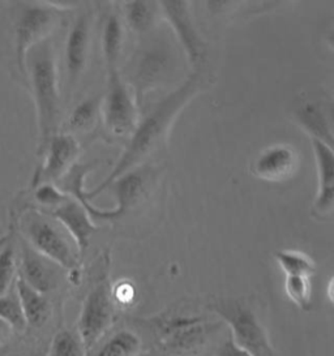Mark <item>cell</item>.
<instances>
[{
	"label": "cell",
	"mask_w": 334,
	"mask_h": 356,
	"mask_svg": "<svg viewBox=\"0 0 334 356\" xmlns=\"http://www.w3.org/2000/svg\"><path fill=\"white\" fill-rule=\"evenodd\" d=\"M159 8L177 35V42L187 55L189 63L193 67H200L205 62L207 49L192 19L189 4L187 1L168 0L159 1Z\"/></svg>",
	"instance_id": "obj_10"
},
{
	"label": "cell",
	"mask_w": 334,
	"mask_h": 356,
	"mask_svg": "<svg viewBox=\"0 0 334 356\" xmlns=\"http://www.w3.org/2000/svg\"><path fill=\"white\" fill-rule=\"evenodd\" d=\"M0 320L8 325L12 332L19 334L25 333L28 329L15 284L8 293L0 295Z\"/></svg>",
	"instance_id": "obj_27"
},
{
	"label": "cell",
	"mask_w": 334,
	"mask_h": 356,
	"mask_svg": "<svg viewBox=\"0 0 334 356\" xmlns=\"http://www.w3.org/2000/svg\"><path fill=\"white\" fill-rule=\"evenodd\" d=\"M118 305L113 296L110 281L102 275L92 284L84 298L76 329L83 338L86 350H90L118 323Z\"/></svg>",
	"instance_id": "obj_8"
},
{
	"label": "cell",
	"mask_w": 334,
	"mask_h": 356,
	"mask_svg": "<svg viewBox=\"0 0 334 356\" xmlns=\"http://www.w3.org/2000/svg\"><path fill=\"white\" fill-rule=\"evenodd\" d=\"M12 225L34 251L70 273V280L74 281V274L79 272L80 256L73 250L74 241L68 238V232L58 220L41 209H26L16 216Z\"/></svg>",
	"instance_id": "obj_4"
},
{
	"label": "cell",
	"mask_w": 334,
	"mask_h": 356,
	"mask_svg": "<svg viewBox=\"0 0 334 356\" xmlns=\"http://www.w3.org/2000/svg\"><path fill=\"white\" fill-rule=\"evenodd\" d=\"M141 351L140 337L134 329L122 323L88 350L86 356H140Z\"/></svg>",
	"instance_id": "obj_18"
},
{
	"label": "cell",
	"mask_w": 334,
	"mask_h": 356,
	"mask_svg": "<svg viewBox=\"0 0 334 356\" xmlns=\"http://www.w3.org/2000/svg\"><path fill=\"white\" fill-rule=\"evenodd\" d=\"M113 296H114L116 305H119V304L125 305V304L131 303L134 300L135 289L129 283H122V284H119V286L113 289Z\"/></svg>",
	"instance_id": "obj_31"
},
{
	"label": "cell",
	"mask_w": 334,
	"mask_h": 356,
	"mask_svg": "<svg viewBox=\"0 0 334 356\" xmlns=\"http://www.w3.org/2000/svg\"><path fill=\"white\" fill-rule=\"evenodd\" d=\"M65 8L50 3H19L13 22L15 60L25 76L26 55L37 44L49 40L62 22Z\"/></svg>",
	"instance_id": "obj_7"
},
{
	"label": "cell",
	"mask_w": 334,
	"mask_h": 356,
	"mask_svg": "<svg viewBox=\"0 0 334 356\" xmlns=\"http://www.w3.org/2000/svg\"><path fill=\"white\" fill-rule=\"evenodd\" d=\"M107 71V88L102 98V115L104 127L116 137L128 136L134 134L137 127V105L125 84L119 68Z\"/></svg>",
	"instance_id": "obj_9"
},
{
	"label": "cell",
	"mask_w": 334,
	"mask_h": 356,
	"mask_svg": "<svg viewBox=\"0 0 334 356\" xmlns=\"http://www.w3.org/2000/svg\"><path fill=\"white\" fill-rule=\"evenodd\" d=\"M15 290L19 296L21 309L28 327L31 326L34 329H40L50 321L52 304L47 295L33 290L19 275L15 281Z\"/></svg>",
	"instance_id": "obj_20"
},
{
	"label": "cell",
	"mask_w": 334,
	"mask_h": 356,
	"mask_svg": "<svg viewBox=\"0 0 334 356\" xmlns=\"http://www.w3.org/2000/svg\"><path fill=\"white\" fill-rule=\"evenodd\" d=\"M104 95L89 97L73 108L68 119V129L72 132H86L93 128L101 111Z\"/></svg>",
	"instance_id": "obj_25"
},
{
	"label": "cell",
	"mask_w": 334,
	"mask_h": 356,
	"mask_svg": "<svg viewBox=\"0 0 334 356\" xmlns=\"http://www.w3.org/2000/svg\"><path fill=\"white\" fill-rule=\"evenodd\" d=\"M310 280L302 275H286L285 280L286 295L292 303L305 312L312 309V286Z\"/></svg>",
	"instance_id": "obj_28"
},
{
	"label": "cell",
	"mask_w": 334,
	"mask_h": 356,
	"mask_svg": "<svg viewBox=\"0 0 334 356\" xmlns=\"http://www.w3.org/2000/svg\"><path fill=\"white\" fill-rule=\"evenodd\" d=\"M212 356H250L248 353L241 350L240 347L235 345L232 341L230 332L223 335V338L219 341L218 345L214 348Z\"/></svg>",
	"instance_id": "obj_30"
},
{
	"label": "cell",
	"mask_w": 334,
	"mask_h": 356,
	"mask_svg": "<svg viewBox=\"0 0 334 356\" xmlns=\"http://www.w3.org/2000/svg\"><path fill=\"white\" fill-rule=\"evenodd\" d=\"M298 124L311 136V140L321 141L333 147V123L332 114L325 111V107L319 102H305L295 110Z\"/></svg>",
	"instance_id": "obj_19"
},
{
	"label": "cell",
	"mask_w": 334,
	"mask_h": 356,
	"mask_svg": "<svg viewBox=\"0 0 334 356\" xmlns=\"http://www.w3.org/2000/svg\"><path fill=\"white\" fill-rule=\"evenodd\" d=\"M80 147L77 140L70 134H56L51 137L43 154V163L35 170L31 180V188L40 184H54L76 165Z\"/></svg>",
	"instance_id": "obj_11"
},
{
	"label": "cell",
	"mask_w": 334,
	"mask_h": 356,
	"mask_svg": "<svg viewBox=\"0 0 334 356\" xmlns=\"http://www.w3.org/2000/svg\"><path fill=\"white\" fill-rule=\"evenodd\" d=\"M152 33V32H150ZM141 41L128 64V80L136 105H141L145 95L173 77L179 67L177 53L165 35H150Z\"/></svg>",
	"instance_id": "obj_5"
},
{
	"label": "cell",
	"mask_w": 334,
	"mask_h": 356,
	"mask_svg": "<svg viewBox=\"0 0 334 356\" xmlns=\"http://www.w3.org/2000/svg\"><path fill=\"white\" fill-rule=\"evenodd\" d=\"M90 43V19L81 13L71 26L64 49V62L68 88L73 89L85 71Z\"/></svg>",
	"instance_id": "obj_15"
},
{
	"label": "cell",
	"mask_w": 334,
	"mask_h": 356,
	"mask_svg": "<svg viewBox=\"0 0 334 356\" xmlns=\"http://www.w3.org/2000/svg\"><path fill=\"white\" fill-rule=\"evenodd\" d=\"M34 189H35L34 200L43 207L42 210L52 209L59 204H62L63 201L68 197V195H65L55 184H49V183L40 184Z\"/></svg>",
	"instance_id": "obj_29"
},
{
	"label": "cell",
	"mask_w": 334,
	"mask_h": 356,
	"mask_svg": "<svg viewBox=\"0 0 334 356\" xmlns=\"http://www.w3.org/2000/svg\"><path fill=\"white\" fill-rule=\"evenodd\" d=\"M200 89V81L196 74L191 76L183 84L166 95L158 105L137 124L134 136L129 140V144L125 147L123 154L119 158L118 163L110 175L93 191L84 192V197L90 202L104 191L115 179L122 177L129 170L137 168L145 158L154 153L159 145L166 140L167 134L177 116L184 108Z\"/></svg>",
	"instance_id": "obj_2"
},
{
	"label": "cell",
	"mask_w": 334,
	"mask_h": 356,
	"mask_svg": "<svg viewBox=\"0 0 334 356\" xmlns=\"http://www.w3.org/2000/svg\"><path fill=\"white\" fill-rule=\"evenodd\" d=\"M25 76L31 85L40 132L38 156H42L52 136L58 134L61 118V93L55 49L50 40L34 46L26 55Z\"/></svg>",
	"instance_id": "obj_3"
},
{
	"label": "cell",
	"mask_w": 334,
	"mask_h": 356,
	"mask_svg": "<svg viewBox=\"0 0 334 356\" xmlns=\"http://www.w3.org/2000/svg\"><path fill=\"white\" fill-rule=\"evenodd\" d=\"M125 22L138 35L152 32L156 22V4L152 1H128L125 4Z\"/></svg>",
	"instance_id": "obj_24"
},
{
	"label": "cell",
	"mask_w": 334,
	"mask_h": 356,
	"mask_svg": "<svg viewBox=\"0 0 334 356\" xmlns=\"http://www.w3.org/2000/svg\"><path fill=\"white\" fill-rule=\"evenodd\" d=\"M317 165L319 191L313 202V214L319 218L332 216L334 208V154L333 147L317 140H311Z\"/></svg>",
	"instance_id": "obj_17"
},
{
	"label": "cell",
	"mask_w": 334,
	"mask_h": 356,
	"mask_svg": "<svg viewBox=\"0 0 334 356\" xmlns=\"http://www.w3.org/2000/svg\"><path fill=\"white\" fill-rule=\"evenodd\" d=\"M10 333H12V330H10V326L0 320V345L8 339Z\"/></svg>",
	"instance_id": "obj_32"
},
{
	"label": "cell",
	"mask_w": 334,
	"mask_h": 356,
	"mask_svg": "<svg viewBox=\"0 0 334 356\" xmlns=\"http://www.w3.org/2000/svg\"><path fill=\"white\" fill-rule=\"evenodd\" d=\"M299 168L298 152L286 144H277L261 152L253 163V174L269 183H282L295 175Z\"/></svg>",
	"instance_id": "obj_16"
},
{
	"label": "cell",
	"mask_w": 334,
	"mask_h": 356,
	"mask_svg": "<svg viewBox=\"0 0 334 356\" xmlns=\"http://www.w3.org/2000/svg\"><path fill=\"white\" fill-rule=\"evenodd\" d=\"M88 350L79 330L74 327H61L52 335L46 356H86Z\"/></svg>",
	"instance_id": "obj_23"
},
{
	"label": "cell",
	"mask_w": 334,
	"mask_h": 356,
	"mask_svg": "<svg viewBox=\"0 0 334 356\" xmlns=\"http://www.w3.org/2000/svg\"><path fill=\"white\" fill-rule=\"evenodd\" d=\"M17 232L15 226H10L4 241L0 244V295L8 293L13 287L19 273V259H17Z\"/></svg>",
	"instance_id": "obj_21"
},
{
	"label": "cell",
	"mask_w": 334,
	"mask_h": 356,
	"mask_svg": "<svg viewBox=\"0 0 334 356\" xmlns=\"http://www.w3.org/2000/svg\"><path fill=\"white\" fill-rule=\"evenodd\" d=\"M3 241H4V236H3V238H0V244L3 243Z\"/></svg>",
	"instance_id": "obj_34"
},
{
	"label": "cell",
	"mask_w": 334,
	"mask_h": 356,
	"mask_svg": "<svg viewBox=\"0 0 334 356\" xmlns=\"http://www.w3.org/2000/svg\"><path fill=\"white\" fill-rule=\"evenodd\" d=\"M328 296H329L331 303H333V280H331L328 284Z\"/></svg>",
	"instance_id": "obj_33"
},
{
	"label": "cell",
	"mask_w": 334,
	"mask_h": 356,
	"mask_svg": "<svg viewBox=\"0 0 334 356\" xmlns=\"http://www.w3.org/2000/svg\"><path fill=\"white\" fill-rule=\"evenodd\" d=\"M123 43V26L119 16L111 13L104 22V35H102V50H104L106 70L119 68V56Z\"/></svg>",
	"instance_id": "obj_22"
},
{
	"label": "cell",
	"mask_w": 334,
	"mask_h": 356,
	"mask_svg": "<svg viewBox=\"0 0 334 356\" xmlns=\"http://www.w3.org/2000/svg\"><path fill=\"white\" fill-rule=\"evenodd\" d=\"M205 305L226 324L232 341L241 350L250 356H276L269 335L248 299L214 298Z\"/></svg>",
	"instance_id": "obj_6"
},
{
	"label": "cell",
	"mask_w": 334,
	"mask_h": 356,
	"mask_svg": "<svg viewBox=\"0 0 334 356\" xmlns=\"http://www.w3.org/2000/svg\"><path fill=\"white\" fill-rule=\"evenodd\" d=\"M17 241L20 243V262L17 275L28 286H31L33 290L43 295L56 291L62 284L64 269L42 256L41 253L34 251L19 234Z\"/></svg>",
	"instance_id": "obj_12"
},
{
	"label": "cell",
	"mask_w": 334,
	"mask_h": 356,
	"mask_svg": "<svg viewBox=\"0 0 334 356\" xmlns=\"http://www.w3.org/2000/svg\"><path fill=\"white\" fill-rule=\"evenodd\" d=\"M125 325L141 339L140 356H212L226 324L207 308L205 302H177L152 317H127Z\"/></svg>",
	"instance_id": "obj_1"
},
{
	"label": "cell",
	"mask_w": 334,
	"mask_h": 356,
	"mask_svg": "<svg viewBox=\"0 0 334 356\" xmlns=\"http://www.w3.org/2000/svg\"><path fill=\"white\" fill-rule=\"evenodd\" d=\"M42 211L49 214L54 220H58L64 227V230L71 235L76 244L79 256L81 259L84 252L89 247L90 236L97 231V227L92 223L89 213L85 210L83 205L71 196H68L58 207Z\"/></svg>",
	"instance_id": "obj_14"
},
{
	"label": "cell",
	"mask_w": 334,
	"mask_h": 356,
	"mask_svg": "<svg viewBox=\"0 0 334 356\" xmlns=\"http://www.w3.org/2000/svg\"><path fill=\"white\" fill-rule=\"evenodd\" d=\"M156 178V168L144 166L129 170L122 177L115 179L109 188L113 187L115 189L118 207L113 210H104V220H118L123 217L138 201L146 197V193L152 189Z\"/></svg>",
	"instance_id": "obj_13"
},
{
	"label": "cell",
	"mask_w": 334,
	"mask_h": 356,
	"mask_svg": "<svg viewBox=\"0 0 334 356\" xmlns=\"http://www.w3.org/2000/svg\"><path fill=\"white\" fill-rule=\"evenodd\" d=\"M274 259L286 275H302L311 278L316 273V265L310 256L299 251L274 252Z\"/></svg>",
	"instance_id": "obj_26"
}]
</instances>
